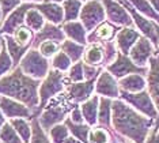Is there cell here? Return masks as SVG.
Segmentation results:
<instances>
[{
	"mask_svg": "<svg viewBox=\"0 0 159 143\" xmlns=\"http://www.w3.org/2000/svg\"><path fill=\"white\" fill-rule=\"evenodd\" d=\"M0 111L6 116V119L12 120V119H27L31 120L34 119V113L31 109H29L26 105L22 102L12 100L8 97H3L0 95Z\"/></svg>",
	"mask_w": 159,
	"mask_h": 143,
	"instance_id": "cell-10",
	"label": "cell"
},
{
	"mask_svg": "<svg viewBox=\"0 0 159 143\" xmlns=\"http://www.w3.org/2000/svg\"><path fill=\"white\" fill-rule=\"evenodd\" d=\"M142 37V34L139 33V30L135 27H121L120 31L116 36V46H117L118 52H121L122 55L128 56L131 52L132 46L137 42V40Z\"/></svg>",
	"mask_w": 159,
	"mask_h": 143,
	"instance_id": "cell-17",
	"label": "cell"
},
{
	"mask_svg": "<svg viewBox=\"0 0 159 143\" xmlns=\"http://www.w3.org/2000/svg\"><path fill=\"white\" fill-rule=\"evenodd\" d=\"M79 21L83 23L87 33L93 31L101 23H103L106 21V14H105L102 2L101 0H91V2L83 3Z\"/></svg>",
	"mask_w": 159,
	"mask_h": 143,
	"instance_id": "cell-7",
	"label": "cell"
},
{
	"mask_svg": "<svg viewBox=\"0 0 159 143\" xmlns=\"http://www.w3.org/2000/svg\"><path fill=\"white\" fill-rule=\"evenodd\" d=\"M105 69H106L107 72H110V74L118 80L125 78V76H128V75H131V74H140V75L148 74V67H139V65H136L131 59H129V56L122 55L121 52L117 53V57L114 59V61L107 65Z\"/></svg>",
	"mask_w": 159,
	"mask_h": 143,
	"instance_id": "cell-8",
	"label": "cell"
},
{
	"mask_svg": "<svg viewBox=\"0 0 159 143\" xmlns=\"http://www.w3.org/2000/svg\"><path fill=\"white\" fill-rule=\"evenodd\" d=\"M42 0H22V3H30V4H35V3H41Z\"/></svg>",
	"mask_w": 159,
	"mask_h": 143,
	"instance_id": "cell-48",
	"label": "cell"
},
{
	"mask_svg": "<svg viewBox=\"0 0 159 143\" xmlns=\"http://www.w3.org/2000/svg\"><path fill=\"white\" fill-rule=\"evenodd\" d=\"M157 48L154 46V44L146 37H140L137 40V42L132 46L131 52H129V59L139 67H147L150 59L154 56L157 52Z\"/></svg>",
	"mask_w": 159,
	"mask_h": 143,
	"instance_id": "cell-12",
	"label": "cell"
},
{
	"mask_svg": "<svg viewBox=\"0 0 159 143\" xmlns=\"http://www.w3.org/2000/svg\"><path fill=\"white\" fill-rule=\"evenodd\" d=\"M155 31H157V38H158V50H159V23H154Z\"/></svg>",
	"mask_w": 159,
	"mask_h": 143,
	"instance_id": "cell-47",
	"label": "cell"
},
{
	"mask_svg": "<svg viewBox=\"0 0 159 143\" xmlns=\"http://www.w3.org/2000/svg\"><path fill=\"white\" fill-rule=\"evenodd\" d=\"M3 22V12H2V8H0V25H2Z\"/></svg>",
	"mask_w": 159,
	"mask_h": 143,
	"instance_id": "cell-50",
	"label": "cell"
},
{
	"mask_svg": "<svg viewBox=\"0 0 159 143\" xmlns=\"http://www.w3.org/2000/svg\"><path fill=\"white\" fill-rule=\"evenodd\" d=\"M66 40H71L82 45H87V30L84 29L80 21H72V22H64L61 25Z\"/></svg>",
	"mask_w": 159,
	"mask_h": 143,
	"instance_id": "cell-20",
	"label": "cell"
},
{
	"mask_svg": "<svg viewBox=\"0 0 159 143\" xmlns=\"http://www.w3.org/2000/svg\"><path fill=\"white\" fill-rule=\"evenodd\" d=\"M68 85H70V82H68L67 74L50 68L48 75L41 80V85H39V89H38L39 106H38L37 116L41 113V111L45 108L46 104H48L50 100H53V98L57 97L59 94L64 93Z\"/></svg>",
	"mask_w": 159,
	"mask_h": 143,
	"instance_id": "cell-4",
	"label": "cell"
},
{
	"mask_svg": "<svg viewBox=\"0 0 159 143\" xmlns=\"http://www.w3.org/2000/svg\"><path fill=\"white\" fill-rule=\"evenodd\" d=\"M106 14V21L118 27H132L133 21L126 8L118 0H101Z\"/></svg>",
	"mask_w": 159,
	"mask_h": 143,
	"instance_id": "cell-9",
	"label": "cell"
},
{
	"mask_svg": "<svg viewBox=\"0 0 159 143\" xmlns=\"http://www.w3.org/2000/svg\"><path fill=\"white\" fill-rule=\"evenodd\" d=\"M45 23H46V21H45L44 15H42L37 8H34V4H33V7L26 12V17H25V25H26L29 29H31L34 33H38L42 27L45 26Z\"/></svg>",
	"mask_w": 159,
	"mask_h": 143,
	"instance_id": "cell-29",
	"label": "cell"
},
{
	"mask_svg": "<svg viewBox=\"0 0 159 143\" xmlns=\"http://www.w3.org/2000/svg\"><path fill=\"white\" fill-rule=\"evenodd\" d=\"M116 136L110 134L109 128H103L99 126L91 127L89 135V143H118Z\"/></svg>",
	"mask_w": 159,
	"mask_h": 143,
	"instance_id": "cell-27",
	"label": "cell"
},
{
	"mask_svg": "<svg viewBox=\"0 0 159 143\" xmlns=\"http://www.w3.org/2000/svg\"><path fill=\"white\" fill-rule=\"evenodd\" d=\"M148 2L151 3V6L154 7V10L159 14V0H148Z\"/></svg>",
	"mask_w": 159,
	"mask_h": 143,
	"instance_id": "cell-43",
	"label": "cell"
},
{
	"mask_svg": "<svg viewBox=\"0 0 159 143\" xmlns=\"http://www.w3.org/2000/svg\"><path fill=\"white\" fill-rule=\"evenodd\" d=\"M30 122H31V131H33V132H31L30 143H52L48 136V134H46L44 131V128L41 127L37 117L31 119Z\"/></svg>",
	"mask_w": 159,
	"mask_h": 143,
	"instance_id": "cell-35",
	"label": "cell"
},
{
	"mask_svg": "<svg viewBox=\"0 0 159 143\" xmlns=\"http://www.w3.org/2000/svg\"><path fill=\"white\" fill-rule=\"evenodd\" d=\"M14 69V61L11 56L8 55L6 49V45H3L2 52H0V79L3 76H6L7 74H10Z\"/></svg>",
	"mask_w": 159,
	"mask_h": 143,
	"instance_id": "cell-39",
	"label": "cell"
},
{
	"mask_svg": "<svg viewBox=\"0 0 159 143\" xmlns=\"http://www.w3.org/2000/svg\"><path fill=\"white\" fill-rule=\"evenodd\" d=\"M61 6H63L64 11V22L79 21L83 2H80V0H66Z\"/></svg>",
	"mask_w": 159,
	"mask_h": 143,
	"instance_id": "cell-30",
	"label": "cell"
},
{
	"mask_svg": "<svg viewBox=\"0 0 159 143\" xmlns=\"http://www.w3.org/2000/svg\"><path fill=\"white\" fill-rule=\"evenodd\" d=\"M95 82L97 79L93 80H84L79 83H70L66 89V94L72 104H83L91 98L93 93L95 91Z\"/></svg>",
	"mask_w": 159,
	"mask_h": 143,
	"instance_id": "cell-14",
	"label": "cell"
},
{
	"mask_svg": "<svg viewBox=\"0 0 159 143\" xmlns=\"http://www.w3.org/2000/svg\"><path fill=\"white\" fill-rule=\"evenodd\" d=\"M146 86L147 80L140 74H131L118 80L120 91H126V93H140L146 90Z\"/></svg>",
	"mask_w": 159,
	"mask_h": 143,
	"instance_id": "cell-22",
	"label": "cell"
},
{
	"mask_svg": "<svg viewBox=\"0 0 159 143\" xmlns=\"http://www.w3.org/2000/svg\"><path fill=\"white\" fill-rule=\"evenodd\" d=\"M74 64L71 61V59L67 56L66 53L63 52V50H60V52H57L55 56L50 59V68L53 69H57V71L60 72H68V69L71 68V65Z\"/></svg>",
	"mask_w": 159,
	"mask_h": 143,
	"instance_id": "cell-33",
	"label": "cell"
},
{
	"mask_svg": "<svg viewBox=\"0 0 159 143\" xmlns=\"http://www.w3.org/2000/svg\"><path fill=\"white\" fill-rule=\"evenodd\" d=\"M70 130L64 123L57 124V126L52 127L48 132V136L52 143H64L70 136Z\"/></svg>",
	"mask_w": 159,
	"mask_h": 143,
	"instance_id": "cell-34",
	"label": "cell"
},
{
	"mask_svg": "<svg viewBox=\"0 0 159 143\" xmlns=\"http://www.w3.org/2000/svg\"><path fill=\"white\" fill-rule=\"evenodd\" d=\"M128 3L139 14L146 17L147 19L152 21L155 23H159V14L154 10V7L151 6V3L148 2V0H128Z\"/></svg>",
	"mask_w": 159,
	"mask_h": 143,
	"instance_id": "cell-26",
	"label": "cell"
},
{
	"mask_svg": "<svg viewBox=\"0 0 159 143\" xmlns=\"http://www.w3.org/2000/svg\"><path fill=\"white\" fill-rule=\"evenodd\" d=\"M146 143H159V128H154L151 135L146 139Z\"/></svg>",
	"mask_w": 159,
	"mask_h": 143,
	"instance_id": "cell-42",
	"label": "cell"
},
{
	"mask_svg": "<svg viewBox=\"0 0 159 143\" xmlns=\"http://www.w3.org/2000/svg\"><path fill=\"white\" fill-rule=\"evenodd\" d=\"M8 122L15 128V131L20 136L23 143H30L33 131H31V123H29L27 119H12V120H8Z\"/></svg>",
	"mask_w": 159,
	"mask_h": 143,
	"instance_id": "cell-31",
	"label": "cell"
},
{
	"mask_svg": "<svg viewBox=\"0 0 159 143\" xmlns=\"http://www.w3.org/2000/svg\"><path fill=\"white\" fill-rule=\"evenodd\" d=\"M34 34L35 33L31 30V29H29L26 25H23V26L18 27L16 30L12 33V38L22 46H31L33 40H34Z\"/></svg>",
	"mask_w": 159,
	"mask_h": 143,
	"instance_id": "cell-32",
	"label": "cell"
},
{
	"mask_svg": "<svg viewBox=\"0 0 159 143\" xmlns=\"http://www.w3.org/2000/svg\"><path fill=\"white\" fill-rule=\"evenodd\" d=\"M147 87H148V94L151 95L158 111V123H157V128H158L159 127V50H157L155 55L148 61Z\"/></svg>",
	"mask_w": 159,
	"mask_h": 143,
	"instance_id": "cell-11",
	"label": "cell"
},
{
	"mask_svg": "<svg viewBox=\"0 0 159 143\" xmlns=\"http://www.w3.org/2000/svg\"><path fill=\"white\" fill-rule=\"evenodd\" d=\"M152 119L142 116L121 98L111 102V127L122 136L135 143H146Z\"/></svg>",
	"mask_w": 159,
	"mask_h": 143,
	"instance_id": "cell-1",
	"label": "cell"
},
{
	"mask_svg": "<svg viewBox=\"0 0 159 143\" xmlns=\"http://www.w3.org/2000/svg\"><path fill=\"white\" fill-rule=\"evenodd\" d=\"M20 4H22V0H0V8H2L3 12V19L8 17Z\"/></svg>",
	"mask_w": 159,
	"mask_h": 143,
	"instance_id": "cell-40",
	"label": "cell"
},
{
	"mask_svg": "<svg viewBox=\"0 0 159 143\" xmlns=\"http://www.w3.org/2000/svg\"><path fill=\"white\" fill-rule=\"evenodd\" d=\"M64 143H83V142H80L79 141V139H76L75 136H72V135H70V136H68V139Z\"/></svg>",
	"mask_w": 159,
	"mask_h": 143,
	"instance_id": "cell-44",
	"label": "cell"
},
{
	"mask_svg": "<svg viewBox=\"0 0 159 143\" xmlns=\"http://www.w3.org/2000/svg\"><path fill=\"white\" fill-rule=\"evenodd\" d=\"M74 105L75 104H72L68 100L67 94L64 93H61L53 100H50L45 108L41 111V113L37 116L38 122L41 124V127L44 128L45 132H49V130L52 127L66 122L67 115L71 113Z\"/></svg>",
	"mask_w": 159,
	"mask_h": 143,
	"instance_id": "cell-3",
	"label": "cell"
},
{
	"mask_svg": "<svg viewBox=\"0 0 159 143\" xmlns=\"http://www.w3.org/2000/svg\"><path fill=\"white\" fill-rule=\"evenodd\" d=\"M39 85L41 80L30 78L19 67H16L0 79V95L22 102L33 111L34 117H37L39 106Z\"/></svg>",
	"mask_w": 159,
	"mask_h": 143,
	"instance_id": "cell-2",
	"label": "cell"
},
{
	"mask_svg": "<svg viewBox=\"0 0 159 143\" xmlns=\"http://www.w3.org/2000/svg\"><path fill=\"white\" fill-rule=\"evenodd\" d=\"M42 2H46V3H56V4H63L66 0H42Z\"/></svg>",
	"mask_w": 159,
	"mask_h": 143,
	"instance_id": "cell-46",
	"label": "cell"
},
{
	"mask_svg": "<svg viewBox=\"0 0 159 143\" xmlns=\"http://www.w3.org/2000/svg\"><path fill=\"white\" fill-rule=\"evenodd\" d=\"M4 45V38H3V36L0 34V52H2V48Z\"/></svg>",
	"mask_w": 159,
	"mask_h": 143,
	"instance_id": "cell-49",
	"label": "cell"
},
{
	"mask_svg": "<svg viewBox=\"0 0 159 143\" xmlns=\"http://www.w3.org/2000/svg\"><path fill=\"white\" fill-rule=\"evenodd\" d=\"M64 124L68 127L70 134L72 135V136H75L83 143H89V135H90V130H91V127H90L89 124H86V123L76 124V123L72 122L70 117H67Z\"/></svg>",
	"mask_w": 159,
	"mask_h": 143,
	"instance_id": "cell-28",
	"label": "cell"
},
{
	"mask_svg": "<svg viewBox=\"0 0 159 143\" xmlns=\"http://www.w3.org/2000/svg\"><path fill=\"white\" fill-rule=\"evenodd\" d=\"M44 41H57L60 44L63 41H66V34H64L61 26H57V25L46 22L45 26L38 33L34 34V40H33V44H31V48L37 49V46Z\"/></svg>",
	"mask_w": 159,
	"mask_h": 143,
	"instance_id": "cell-18",
	"label": "cell"
},
{
	"mask_svg": "<svg viewBox=\"0 0 159 143\" xmlns=\"http://www.w3.org/2000/svg\"><path fill=\"white\" fill-rule=\"evenodd\" d=\"M121 27L116 26L111 22L105 21L98 27H95L93 31L87 34V44H95V42H110L116 40V36L120 31Z\"/></svg>",
	"mask_w": 159,
	"mask_h": 143,
	"instance_id": "cell-16",
	"label": "cell"
},
{
	"mask_svg": "<svg viewBox=\"0 0 159 143\" xmlns=\"http://www.w3.org/2000/svg\"><path fill=\"white\" fill-rule=\"evenodd\" d=\"M155 128H157V127H155ZM158 128H159V127H158Z\"/></svg>",
	"mask_w": 159,
	"mask_h": 143,
	"instance_id": "cell-52",
	"label": "cell"
},
{
	"mask_svg": "<svg viewBox=\"0 0 159 143\" xmlns=\"http://www.w3.org/2000/svg\"><path fill=\"white\" fill-rule=\"evenodd\" d=\"M86 46L87 45H82V44L71 41V40H66V41L61 42L60 50H63V52L71 59L72 63H78V61H82Z\"/></svg>",
	"mask_w": 159,
	"mask_h": 143,
	"instance_id": "cell-24",
	"label": "cell"
},
{
	"mask_svg": "<svg viewBox=\"0 0 159 143\" xmlns=\"http://www.w3.org/2000/svg\"><path fill=\"white\" fill-rule=\"evenodd\" d=\"M67 78L70 83L84 82L86 78H84V65H83V61H78V63H74L71 65V68L68 69Z\"/></svg>",
	"mask_w": 159,
	"mask_h": 143,
	"instance_id": "cell-37",
	"label": "cell"
},
{
	"mask_svg": "<svg viewBox=\"0 0 159 143\" xmlns=\"http://www.w3.org/2000/svg\"><path fill=\"white\" fill-rule=\"evenodd\" d=\"M60 42L57 41H44L37 46V50L42 55L45 59H52L57 52H60Z\"/></svg>",
	"mask_w": 159,
	"mask_h": 143,
	"instance_id": "cell-38",
	"label": "cell"
},
{
	"mask_svg": "<svg viewBox=\"0 0 159 143\" xmlns=\"http://www.w3.org/2000/svg\"><path fill=\"white\" fill-rule=\"evenodd\" d=\"M33 7L30 3H22L18 8H15L7 18H4L0 25V34L2 36H12V33L18 27L25 25V17L26 12Z\"/></svg>",
	"mask_w": 159,
	"mask_h": 143,
	"instance_id": "cell-13",
	"label": "cell"
},
{
	"mask_svg": "<svg viewBox=\"0 0 159 143\" xmlns=\"http://www.w3.org/2000/svg\"><path fill=\"white\" fill-rule=\"evenodd\" d=\"M82 115L84 123L90 127H95L98 124V109H99V95H91L86 102L80 104Z\"/></svg>",
	"mask_w": 159,
	"mask_h": 143,
	"instance_id": "cell-21",
	"label": "cell"
},
{
	"mask_svg": "<svg viewBox=\"0 0 159 143\" xmlns=\"http://www.w3.org/2000/svg\"><path fill=\"white\" fill-rule=\"evenodd\" d=\"M7 123V119H6V116L3 115V112L0 111V130H2L3 128V126H4V124Z\"/></svg>",
	"mask_w": 159,
	"mask_h": 143,
	"instance_id": "cell-45",
	"label": "cell"
},
{
	"mask_svg": "<svg viewBox=\"0 0 159 143\" xmlns=\"http://www.w3.org/2000/svg\"><path fill=\"white\" fill-rule=\"evenodd\" d=\"M80 2H83V3H87V2H91V0H80Z\"/></svg>",
	"mask_w": 159,
	"mask_h": 143,
	"instance_id": "cell-51",
	"label": "cell"
},
{
	"mask_svg": "<svg viewBox=\"0 0 159 143\" xmlns=\"http://www.w3.org/2000/svg\"><path fill=\"white\" fill-rule=\"evenodd\" d=\"M120 98L129 104L135 111L142 113L148 119H158V111L155 106L151 95L148 91L143 90L140 93H126V91H120Z\"/></svg>",
	"mask_w": 159,
	"mask_h": 143,
	"instance_id": "cell-6",
	"label": "cell"
},
{
	"mask_svg": "<svg viewBox=\"0 0 159 143\" xmlns=\"http://www.w3.org/2000/svg\"><path fill=\"white\" fill-rule=\"evenodd\" d=\"M3 38H4V45H6L7 52H8V55L11 56L12 61H14V68H16L18 65H19L20 60H22L25 55L29 52V49H30L31 46L19 45V44L12 38V36H3Z\"/></svg>",
	"mask_w": 159,
	"mask_h": 143,
	"instance_id": "cell-23",
	"label": "cell"
},
{
	"mask_svg": "<svg viewBox=\"0 0 159 143\" xmlns=\"http://www.w3.org/2000/svg\"><path fill=\"white\" fill-rule=\"evenodd\" d=\"M70 119L76 124L84 123V119H83V115H82V109L79 105H74V108H72V111L70 113Z\"/></svg>",
	"mask_w": 159,
	"mask_h": 143,
	"instance_id": "cell-41",
	"label": "cell"
},
{
	"mask_svg": "<svg viewBox=\"0 0 159 143\" xmlns=\"http://www.w3.org/2000/svg\"><path fill=\"white\" fill-rule=\"evenodd\" d=\"M111 102L113 100L106 97H99V109H98V124L103 128L111 127Z\"/></svg>",
	"mask_w": 159,
	"mask_h": 143,
	"instance_id": "cell-25",
	"label": "cell"
},
{
	"mask_svg": "<svg viewBox=\"0 0 159 143\" xmlns=\"http://www.w3.org/2000/svg\"><path fill=\"white\" fill-rule=\"evenodd\" d=\"M18 67L30 78L42 80L50 71V61L42 56L37 49L30 48Z\"/></svg>",
	"mask_w": 159,
	"mask_h": 143,
	"instance_id": "cell-5",
	"label": "cell"
},
{
	"mask_svg": "<svg viewBox=\"0 0 159 143\" xmlns=\"http://www.w3.org/2000/svg\"><path fill=\"white\" fill-rule=\"evenodd\" d=\"M0 143H23L10 122H7L0 130Z\"/></svg>",
	"mask_w": 159,
	"mask_h": 143,
	"instance_id": "cell-36",
	"label": "cell"
},
{
	"mask_svg": "<svg viewBox=\"0 0 159 143\" xmlns=\"http://www.w3.org/2000/svg\"><path fill=\"white\" fill-rule=\"evenodd\" d=\"M95 93L99 97H106L110 100L120 98V87L118 82L110 72L103 69L95 82Z\"/></svg>",
	"mask_w": 159,
	"mask_h": 143,
	"instance_id": "cell-15",
	"label": "cell"
},
{
	"mask_svg": "<svg viewBox=\"0 0 159 143\" xmlns=\"http://www.w3.org/2000/svg\"><path fill=\"white\" fill-rule=\"evenodd\" d=\"M34 8H37L44 15L45 21L49 22V23L57 25V26H61L64 23V11L61 4L41 2V3H35Z\"/></svg>",
	"mask_w": 159,
	"mask_h": 143,
	"instance_id": "cell-19",
	"label": "cell"
}]
</instances>
